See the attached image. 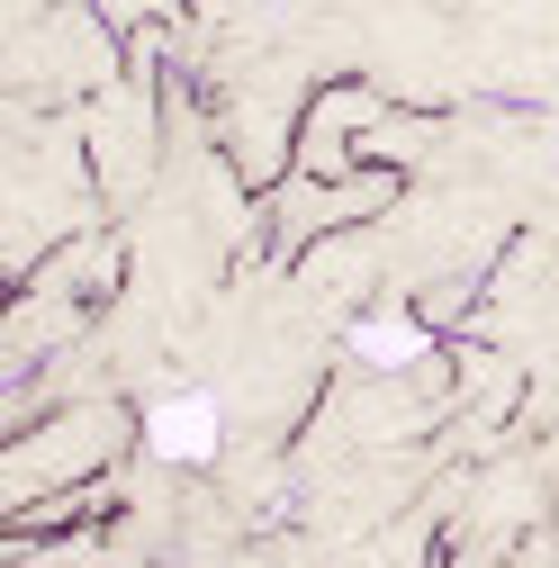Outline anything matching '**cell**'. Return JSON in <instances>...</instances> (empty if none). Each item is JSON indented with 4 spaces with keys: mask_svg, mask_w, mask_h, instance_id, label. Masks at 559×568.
<instances>
[{
    "mask_svg": "<svg viewBox=\"0 0 559 568\" xmlns=\"http://www.w3.org/2000/svg\"><path fill=\"white\" fill-rule=\"evenodd\" d=\"M154 434L181 443V452H199V443H207V406H172V415H154Z\"/></svg>",
    "mask_w": 559,
    "mask_h": 568,
    "instance_id": "6da1fadb",
    "label": "cell"
},
{
    "mask_svg": "<svg viewBox=\"0 0 559 568\" xmlns=\"http://www.w3.org/2000/svg\"><path fill=\"white\" fill-rule=\"evenodd\" d=\"M362 352H370V362H406L415 334H406V325H362Z\"/></svg>",
    "mask_w": 559,
    "mask_h": 568,
    "instance_id": "7a4b0ae2",
    "label": "cell"
}]
</instances>
